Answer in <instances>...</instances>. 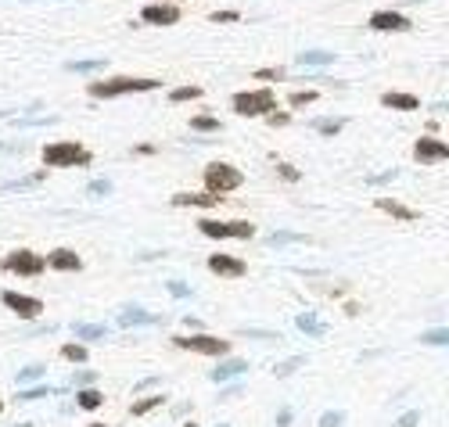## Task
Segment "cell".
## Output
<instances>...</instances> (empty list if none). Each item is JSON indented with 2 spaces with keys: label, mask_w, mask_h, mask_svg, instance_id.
<instances>
[{
  "label": "cell",
  "mask_w": 449,
  "mask_h": 427,
  "mask_svg": "<svg viewBox=\"0 0 449 427\" xmlns=\"http://www.w3.org/2000/svg\"><path fill=\"white\" fill-rule=\"evenodd\" d=\"M187 427H198V424H187Z\"/></svg>",
  "instance_id": "obj_42"
},
{
  "label": "cell",
  "mask_w": 449,
  "mask_h": 427,
  "mask_svg": "<svg viewBox=\"0 0 449 427\" xmlns=\"http://www.w3.org/2000/svg\"><path fill=\"white\" fill-rule=\"evenodd\" d=\"M220 427H227V424H220Z\"/></svg>",
  "instance_id": "obj_45"
},
{
  "label": "cell",
  "mask_w": 449,
  "mask_h": 427,
  "mask_svg": "<svg viewBox=\"0 0 449 427\" xmlns=\"http://www.w3.org/2000/svg\"><path fill=\"white\" fill-rule=\"evenodd\" d=\"M205 187H209V194H227V190L241 187V173L227 162H212L205 169Z\"/></svg>",
  "instance_id": "obj_4"
},
{
  "label": "cell",
  "mask_w": 449,
  "mask_h": 427,
  "mask_svg": "<svg viewBox=\"0 0 449 427\" xmlns=\"http://www.w3.org/2000/svg\"><path fill=\"white\" fill-rule=\"evenodd\" d=\"M0 410H4V402H0Z\"/></svg>",
  "instance_id": "obj_43"
},
{
  "label": "cell",
  "mask_w": 449,
  "mask_h": 427,
  "mask_svg": "<svg viewBox=\"0 0 449 427\" xmlns=\"http://www.w3.org/2000/svg\"><path fill=\"white\" fill-rule=\"evenodd\" d=\"M320 427H341V413H324L320 417Z\"/></svg>",
  "instance_id": "obj_32"
},
{
  "label": "cell",
  "mask_w": 449,
  "mask_h": 427,
  "mask_svg": "<svg viewBox=\"0 0 449 427\" xmlns=\"http://www.w3.org/2000/svg\"><path fill=\"white\" fill-rule=\"evenodd\" d=\"M281 176H284V180H298V173H295L291 165H281Z\"/></svg>",
  "instance_id": "obj_39"
},
{
  "label": "cell",
  "mask_w": 449,
  "mask_h": 427,
  "mask_svg": "<svg viewBox=\"0 0 449 427\" xmlns=\"http://www.w3.org/2000/svg\"><path fill=\"white\" fill-rule=\"evenodd\" d=\"M18 427H33V424H18Z\"/></svg>",
  "instance_id": "obj_41"
},
{
  "label": "cell",
  "mask_w": 449,
  "mask_h": 427,
  "mask_svg": "<svg viewBox=\"0 0 449 427\" xmlns=\"http://www.w3.org/2000/svg\"><path fill=\"white\" fill-rule=\"evenodd\" d=\"M295 324H298V330H306V334H313V337H320V334H324V324H316V319H313V316H306V312L298 316Z\"/></svg>",
  "instance_id": "obj_20"
},
{
  "label": "cell",
  "mask_w": 449,
  "mask_h": 427,
  "mask_svg": "<svg viewBox=\"0 0 449 427\" xmlns=\"http://www.w3.org/2000/svg\"><path fill=\"white\" fill-rule=\"evenodd\" d=\"M169 294L183 298V294H190V287H187V284H180V281H173V284H169Z\"/></svg>",
  "instance_id": "obj_36"
},
{
  "label": "cell",
  "mask_w": 449,
  "mask_h": 427,
  "mask_svg": "<svg viewBox=\"0 0 449 427\" xmlns=\"http://www.w3.org/2000/svg\"><path fill=\"white\" fill-rule=\"evenodd\" d=\"M112 190V183L108 180H97V183H90V194H108Z\"/></svg>",
  "instance_id": "obj_35"
},
{
  "label": "cell",
  "mask_w": 449,
  "mask_h": 427,
  "mask_svg": "<svg viewBox=\"0 0 449 427\" xmlns=\"http://www.w3.org/2000/svg\"><path fill=\"white\" fill-rule=\"evenodd\" d=\"M212 22H238V11H216Z\"/></svg>",
  "instance_id": "obj_34"
},
{
  "label": "cell",
  "mask_w": 449,
  "mask_h": 427,
  "mask_svg": "<svg viewBox=\"0 0 449 427\" xmlns=\"http://www.w3.org/2000/svg\"><path fill=\"white\" fill-rule=\"evenodd\" d=\"M158 4H165V0H158Z\"/></svg>",
  "instance_id": "obj_44"
},
{
  "label": "cell",
  "mask_w": 449,
  "mask_h": 427,
  "mask_svg": "<svg viewBox=\"0 0 449 427\" xmlns=\"http://www.w3.org/2000/svg\"><path fill=\"white\" fill-rule=\"evenodd\" d=\"M158 90V79H133V76H115L90 83V97H122V94H152Z\"/></svg>",
  "instance_id": "obj_2"
},
{
  "label": "cell",
  "mask_w": 449,
  "mask_h": 427,
  "mask_svg": "<svg viewBox=\"0 0 449 427\" xmlns=\"http://www.w3.org/2000/svg\"><path fill=\"white\" fill-rule=\"evenodd\" d=\"M381 104H384V108H399V112H417L421 101H417L414 94H384Z\"/></svg>",
  "instance_id": "obj_14"
},
{
  "label": "cell",
  "mask_w": 449,
  "mask_h": 427,
  "mask_svg": "<svg viewBox=\"0 0 449 427\" xmlns=\"http://www.w3.org/2000/svg\"><path fill=\"white\" fill-rule=\"evenodd\" d=\"M44 165L47 169H76V165H90V151L76 140H51L44 147Z\"/></svg>",
  "instance_id": "obj_1"
},
{
  "label": "cell",
  "mask_w": 449,
  "mask_h": 427,
  "mask_svg": "<svg viewBox=\"0 0 449 427\" xmlns=\"http://www.w3.org/2000/svg\"><path fill=\"white\" fill-rule=\"evenodd\" d=\"M377 208H384V212H389V216H395V219H417L414 208H406V205H399V201H392V198H377Z\"/></svg>",
  "instance_id": "obj_17"
},
{
  "label": "cell",
  "mask_w": 449,
  "mask_h": 427,
  "mask_svg": "<svg viewBox=\"0 0 449 427\" xmlns=\"http://www.w3.org/2000/svg\"><path fill=\"white\" fill-rule=\"evenodd\" d=\"M0 266H4L8 273H18V276H36V273L44 269L47 262L40 259V255H33L29 248H18V251H11V255H8V259L0 262Z\"/></svg>",
  "instance_id": "obj_6"
},
{
  "label": "cell",
  "mask_w": 449,
  "mask_h": 427,
  "mask_svg": "<svg viewBox=\"0 0 449 427\" xmlns=\"http://www.w3.org/2000/svg\"><path fill=\"white\" fill-rule=\"evenodd\" d=\"M209 269L216 273V276H241V273H245V262L238 259V255L216 251V255H209Z\"/></svg>",
  "instance_id": "obj_12"
},
{
  "label": "cell",
  "mask_w": 449,
  "mask_h": 427,
  "mask_svg": "<svg viewBox=\"0 0 449 427\" xmlns=\"http://www.w3.org/2000/svg\"><path fill=\"white\" fill-rule=\"evenodd\" d=\"M417 420H421V413H406V417H399V424H395V427H414Z\"/></svg>",
  "instance_id": "obj_37"
},
{
  "label": "cell",
  "mask_w": 449,
  "mask_h": 427,
  "mask_svg": "<svg viewBox=\"0 0 449 427\" xmlns=\"http://www.w3.org/2000/svg\"><path fill=\"white\" fill-rule=\"evenodd\" d=\"M370 29H377V33H402V29H410V18L399 15V11H374L370 15Z\"/></svg>",
  "instance_id": "obj_11"
},
{
  "label": "cell",
  "mask_w": 449,
  "mask_h": 427,
  "mask_svg": "<svg viewBox=\"0 0 449 427\" xmlns=\"http://www.w3.org/2000/svg\"><path fill=\"white\" fill-rule=\"evenodd\" d=\"M291 417H295L291 410H281V413H277V424H281V427H288V424H291Z\"/></svg>",
  "instance_id": "obj_38"
},
{
  "label": "cell",
  "mask_w": 449,
  "mask_h": 427,
  "mask_svg": "<svg viewBox=\"0 0 449 427\" xmlns=\"http://www.w3.org/2000/svg\"><path fill=\"white\" fill-rule=\"evenodd\" d=\"M61 359H69V362H83V359H87V349H83V345H65V349H61Z\"/></svg>",
  "instance_id": "obj_25"
},
{
  "label": "cell",
  "mask_w": 449,
  "mask_h": 427,
  "mask_svg": "<svg viewBox=\"0 0 449 427\" xmlns=\"http://www.w3.org/2000/svg\"><path fill=\"white\" fill-rule=\"evenodd\" d=\"M4 305H8L11 312H18L22 319H36L40 312H44V302H40V298L18 294V291H4Z\"/></svg>",
  "instance_id": "obj_8"
},
{
  "label": "cell",
  "mask_w": 449,
  "mask_h": 427,
  "mask_svg": "<svg viewBox=\"0 0 449 427\" xmlns=\"http://www.w3.org/2000/svg\"><path fill=\"white\" fill-rule=\"evenodd\" d=\"M424 345H446V327L427 330V334H424Z\"/></svg>",
  "instance_id": "obj_29"
},
{
  "label": "cell",
  "mask_w": 449,
  "mask_h": 427,
  "mask_svg": "<svg viewBox=\"0 0 449 427\" xmlns=\"http://www.w3.org/2000/svg\"><path fill=\"white\" fill-rule=\"evenodd\" d=\"M316 130L331 137V133H338V130H341V119H331V122H316Z\"/></svg>",
  "instance_id": "obj_31"
},
{
  "label": "cell",
  "mask_w": 449,
  "mask_h": 427,
  "mask_svg": "<svg viewBox=\"0 0 449 427\" xmlns=\"http://www.w3.org/2000/svg\"><path fill=\"white\" fill-rule=\"evenodd\" d=\"M177 345L187 352H202V355H227L230 341L223 337H209V334H195V337H177Z\"/></svg>",
  "instance_id": "obj_7"
},
{
  "label": "cell",
  "mask_w": 449,
  "mask_h": 427,
  "mask_svg": "<svg viewBox=\"0 0 449 427\" xmlns=\"http://www.w3.org/2000/svg\"><path fill=\"white\" fill-rule=\"evenodd\" d=\"M76 334L90 341V337H104V327H97V324H79V327H76Z\"/></svg>",
  "instance_id": "obj_26"
},
{
  "label": "cell",
  "mask_w": 449,
  "mask_h": 427,
  "mask_svg": "<svg viewBox=\"0 0 449 427\" xmlns=\"http://www.w3.org/2000/svg\"><path fill=\"white\" fill-rule=\"evenodd\" d=\"M234 112L245 115V119H255V115H270L277 108V101L270 90H245V94H234Z\"/></svg>",
  "instance_id": "obj_3"
},
{
  "label": "cell",
  "mask_w": 449,
  "mask_h": 427,
  "mask_svg": "<svg viewBox=\"0 0 449 427\" xmlns=\"http://www.w3.org/2000/svg\"><path fill=\"white\" fill-rule=\"evenodd\" d=\"M133 324H158V316H152V312H140V309L119 312V327H133Z\"/></svg>",
  "instance_id": "obj_18"
},
{
  "label": "cell",
  "mask_w": 449,
  "mask_h": 427,
  "mask_svg": "<svg viewBox=\"0 0 449 427\" xmlns=\"http://www.w3.org/2000/svg\"><path fill=\"white\" fill-rule=\"evenodd\" d=\"M202 226V233L205 237H241V241H248V237H255V226L252 223H245V219H238V223H220V219H202L198 223Z\"/></svg>",
  "instance_id": "obj_5"
},
{
  "label": "cell",
  "mask_w": 449,
  "mask_h": 427,
  "mask_svg": "<svg viewBox=\"0 0 449 427\" xmlns=\"http://www.w3.org/2000/svg\"><path fill=\"white\" fill-rule=\"evenodd\" d=\"M190 130H205V133H216V130H220V122L212 119V115H195V119H190Z\"/></svg>",
  "instance_id": "obj_21"
},
{
  "label": "cell",
  "mask_w": 449,
  "mask_h": 427,
  "mask_svg": "<svg viewBox=\"0 0 449 427\" xmlns=\"http://www.w3.org/2000/svg\"><path fill=\"white\" fill-rule=\"evenodd\" d=\"M90 427H108V424H90Z\"/></svg>",
  "instance_id": "obj_40"
},
{
  "label": "cell",
  "mask_w": 449,
  "mask_h": 427,
  "mask_svg": "<svg viewBox=\"0 0 449 427\" xmlns=\"http://www.w3.org/2000/svg\"><path fill=\"white\" fill-rule=\"evenodd\" d=\"M101 402H104V395L94 392V388H90V392H79V410H97Z\"/></svg>",
  "instance_id": "obj_22"
},
{
  "label": "cell",
  "mask_w": 449,
  "mask_h": 427,
  "mask_svg": "<svg viewBox=\"0 0 449 427\" xmlns=\"http://www.w3.org/2000/svg\"><path fill=\"white\" fill-rule=\"evenodd\" d=\"M316 90H302V94H291V108H302V104H313Z\"/></svg>",
  "instance_id": "obj_28"
},
{
  "label": "cell",
  "mask_w": 449,
  "mask_h": 427,
  "mask_svg": "<svg viewBox=\"0 0 449 427\" xmlns=\"http://www.w3.org/2000/svg\"><path fill=\"white\" fill-rule=\"evenodd\" d=\"M47 266H54V269H61V273H79V269H83V259H79L76 251H69V248H58V251H51Z\"/></svg>",
  "instance_id": "obj_13"
},
{
  "label": "cell",
  "mask_w": 449,
  "mask_h": 427,
  "mask_svg": "<svg viewBox=\"0 0 449 427\" xmlns=\"http://www.w3.org/2000/svg\"><path fill=\"white\" fill-rule=\"evenodd\" d=\"M155 405H162V395H155V399H140V402H133V417H144L147 410H155Z\"/></svg>",
  "instance_id": "obj_24"
},
{
  "label": "cell",
  "mask_w": 449,
  "mask_h": 427,
  "mask_svg": "<svg viewBox=\"0 0 449 427\" xmlns=\"http://www.w3.org/2000/svg\"><path fill=\"white\" fill-rule=\"evenodd\" d=\"M104 65V61H72V65H69V72H94V69H101Z\"/></svg>",
  "instance_id": "obj_27"
},
{
  "label": "cell",
  "mask_w": 449,
  "mask_h": 427,
  "mask_svg": "<svg viewBox=\"0 0 449 427\" xmlns=\"http://www.w3.org/2000/svg\"><path fill=\"white\" fill-rule=\"evenodd\" d=\"M248 370V362L245 359H230V362H220L216 370H212V380H230V377H238Z\"/></svg>",
  "instance_id": "obj_15"
},
{
  "label": "cell",
  "mask_w": 449,
  "mask_h": 427,
  "mask_svg": "<svg viewBox=\"0 0 449 427\" xmlns=\"http://www.w3.org/2000/svg\"><path fill=\"white\" fill-rule=\"evenodd\" d=\"M173 205H190V208H212V205H220L216 194H177Z\"/></svg>",
  "instance_id": "obj_16"
},
{
  "label": "cell",
  "mask_w": 449,
  "mask_h": 427,
  "mask_svg": "<svg viewBox=\"0 0 449 427\" xmlns=\"http://www.w3.org/2000/svg\"><path fill=\"white\" fill-rule=\"evenodd\" d=\"M140 18L147 26H177L180 22V8L177 4H147L140 11Z\"/></svg>",
  "instance_id": "obj_9"
},
{
  "label": "cell",
  "mask_w": 449,
  "mask_h": 427,
  "mask_svg": "<svg viewBox=\"0 0 449 427\" xmlns=\"http://www.w3.org/2000/svg\"><path fill=\"white\" fill-rule=\"evenodd\" d=\"M40 377H44V367H26L22 374H18V380H22V384L26 380H40Z\"/></svg>",
  "instance_id": "obj_30"
},
{
  "label": "cell",
  "mask_w": 449,
  "mask_h": 427,
  "mask_svg": "<svg viewBox=\"0 0 449 427\" xmlns=\"http://www.w3.org/2000/svg\"><path fill=\"white\" fill-rule=\"evenodd\" d=\"M195 97H202V87H177L173 94H169V101H195Z\"/></svg>",
  "instance_id": "obj_23"
},
{
  "label": "cell",
  "mask_w": 449,
  "mask_h": 427,
  "mask_svg": "<svg viewBox=\"0 0 449 427\" xmlns=\"http://www.w3.org/2000/svg\"><path fill=\"white\" fill-rule=\"evenodd\" d=\"M295 61H298V65H331L334 54H327V51H306V54H298Z\"/></svg>",
  "instance_id": "obj_19"
},
{
  "label": "cell",
  "mask_w": 449,
  "mask_h": 427,
  "mask_svg": "<svg viewBox=\"0 0 449 427\" xmlns=\"http://www.w3.org/2000/svg\"><path fill=\"white\" fill-rule=\"evenodd\" d=\"M414 158L417 162H446L449 158V147L442 140H435V137H421L414 144Z\"/></svg>",
  "instance_id": "obj_10"
},
{
  "label": "cell",
  "mask_w": 449,
  "mask_h": 427,
  "mask_svg": "<svg viewBox=\"0 0 449 427\" xmlns=\"http://www.w3.org/2000/svg\"><path fill=\"white\" fill-rule=\"evenodd\" d=\"M47 395V388H33V392H22L18 395V402H33V399H44Z\"/></svg>",
  "instance_id": "obj_33"
}]
</instances>
